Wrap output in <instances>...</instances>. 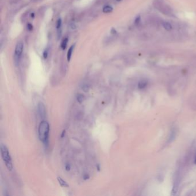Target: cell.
I'll use <instances>...</instances> for the list:
<instances>
[{"label": "cell", "instance_id": "13", "mask_svg": "<svg viewBox=\"0 0 196 196\" xmlns=\"http://www.w3.org/2000/svg\"><path fill=\"white\" fill-rule=\"evenodd\" d=\"M48 55H49V49H45L44 52H43V57L44 59H46L48 56Z\"/></svg>", "mask_w": 196, "mask_h": 196}, {"label": "cell", "instance_id": "5", "mask_svg": "<svg viewBox=\"0 0 196 196\" xmlns=\"http://www.w3.org/2000/svg\"><path fill=\"white\" fill-rule=\"evenodd\" d=\"M74 49V45H73V46H71L70 47V48L68 50V54H67V59H68V61H70V59H71Z\"/></svg>", "mask_w": 196, "mask_h": 196}, {"label": "cell", "instance_id": "12", "mask_svg": "<svg viewBox=\"0 0 196 196\" xmlns=\"http://www.w3.org/2000/svg\"><path fill=\"white\" fill-rule=\"evenodd\" d=\"M82 89L85 92H89V86L88 85H87V84H84V85H83V86L82 87Z\"/></svg>", "mask_w": 196, "mask_h": 196}, {"label": "cell", "instance_id": "18", "mask_svg": "<svg viewBox=\"0 0 196 196\" xmlns=\"http://www.w3.org/2000/svg\"><path fill=\"white\" fill-rule=\"evenodd\" d=\"M65 131L64 130L63 131V132H62V134L61 135V137L62 138H63L64 136H65Z\"/></svg>", "mask_w": 196, "mask_h": 196}, {"label": "cell", "instance_id": "9", "mask_svg": "<svg viewBox=\"0 0 196 196\" xmlns=\"http://www.w3.org/2000/svg\"><path fill=\"white\" fill-rule=\"evenodd\" d=\"M68 38H66V39H64V40H63V42H62V43L61 44L62 49H66V47H67V46H68Z\"/></svg>", "mask_w": 196, "mask_h": 196}, {"label": "cell", "instance_id": "8", "mask_svg": "<svg viewBox=\"0 0 196 196\" xmlns=\"http://www.w3.org/2000/svg\"><path fill=\"white\" fill-rule=\"evenodd\" d=\"M163 27L165 28L166 30L167 31H171L172 30V25L170 24L168 22H164L163 23Z\"/></svg>", "mask_w": 196, "mask_h": 196}, {"label": "cell", "instance_id": "11", "mask_svg": "<svg viewBox=\"0 0 196 196\" xmlns=\"http://www.w3.org/2000/svg\"><path fill=\"white\" fill-rule=\"evenodd\" d=\"M62 26V20L61 18L58 19V20L56 22V28L58 30H60Z\"/></svg>", "mask_w": 196, "mask_h": 196}, {"label": "cell", "instance_id": "20", "mask_svg": "<svg viewBox=\"0 0 196 196\" xmlns=\"http://www.w3.org/2000/svg\"><path fill=\"white\" fill-rule=\"evenodd\" d=\"M31 17H34V14L33 13V14H31Z\"/></svg>", "mask_w": 196, "mask_h": 196}, {"label": "cell", "instance_id": "4", "mask_svg": "<svg viewBox=\"0 0 196 196\" xmlns=\"http://www.w3.org/2000/svg\"><path fill=\"white\" fill-rule=\"evenodd\" d=\"M37 111L40 117L44 119L46 117V107L43 103H39L37 105Z\"/></svg>", "mask_w": 196, "mask_h": 196}, {"label": "cell", "instance_id": "16", "mask_svg": "<svg viewBox=\"0 0 196 196\" xmlns=\"http://www.w3.org/2000/svg\"><path fill=\"white\" fill-rule=\"evenodd\" d=\"M140 21H141V17L140 16H138L137 18H136V20H135V23L138 24Z\"/></svg>", "mask_w": 196, "mask_h": 196}, {"label": "cell", "instance_id": "14", "mask_svg": "<svg viewBox=\"0 0 196 196\" xmlns=\"http://www.w3.org/2000/svg\"><path fill=\"white\" fill-rule=\"evenodd\" d=\"M27 28H28V30L29 31H32L33 30V25L31 24H30V23L28 24H27Z\"/></svg>", "mask_w": 196, "mask_h": 196}, {"label": "cell", "instance_id": "3", "mask_svg": "<svg viewBox=\"0 0 196 196\" xmlns=\"http://www.w3.org/2000/svg\"><path fill=\"white\" fill-rule=\"evenodd\" d=\"M23 48H24V46L23 44L21 42H18L16 46L15 51H14V60L17 63H18V62L20 61V57L22 55L23 51Z\"/></svg>", "mask_w": 196, "mask_h": 196}, {"label": "cell", "instance_id": "1", "mask_svg": "<svg viewBox=\"0 0 196 196\" xmlns=\"http://www.w3.org/2000/svg\"><path fill=\"white\" fill-rule=\"evenodd\" d=\"M49 124L46 121H42L39 126L38 133L39 139L46 146H48L49 144Z\"/></svg>", "mask_w": 196, "mask_h": 196}, {"label": "cell", "instance_id": "6", "mask_svg": "<svg viewBox=\"0 0 196 196\" xmlns=\"http://www.w3.org/2000/svg\"><path fill=\"white\" fill-rule=\"evenodd\" d=\"M57 179H58V181L59 183L62 187H66L67 188L68 186V183L65 181H64L63 179H62L61 177H58Z\"/></svg>", "mask_w": 196, "mask_h": 196}, {"label": "cell", "instance_id": "21", "mask_svg": "<svg viewBox=\"0 0 196 196\" xmlns=\"http://www.w3.org/2000/svg\"><path fill=\"white\" fill-rule=\"evenodd\" d=\"M116 1H118V2H119V1H122V0H116Z\"/></svg>", "mask_w": 196, "mask_h": 196}, {"label": "cell", "instance_id": "2", "mask_svg": "<svg viewBox=\"0 0 196 196\" xmlns=\"http://www.w3.org/2000/svg\"><path fill=\"white\" fill-rule=\"evenodd\" d=\"M1 153L7 169L9 171H12L13 169L12 160L9 150L5 145L1 144Z\"/></svg>", "mask_w": 196, "mask_h": 196}, {"label": "cell", "instance_id": "7", "mask_svg": "<svg viewBox=\"0 0 196 196\" xmlns=\"http://www.w3.org/2000/svg\"><path fill=\"white\" fill-rule=\"evenodd\" d=\"M103 11L105 13H108L111 12L113 11V8L111 6H109V5L105 6L103 9Z\"/></svg>", "mask_w": 196, "mask_h": 196}, {"label": "cell", "instance_id": "17", "mask_svg": "<svg viewBox=\"0 0 196 196\" xmlns=\"http://www.w3.org/2000/svg\"><path fill=\"white\" fill-rule=\"evenodd\" d=\"M89 175H87V174H85V175H84V179L85 180H86V179H89Z\"/></svg>", "mask_w": 196, "mask_h": 196}, {"label": "cell", "instance_id": "10", "mask_svg": "<svg viewBox=\"0 0 196 196\" xmlns=\"http://www.w3.org/2000/svg\"><path fill=\"white\" fill-rule=\"evenodd\" d=\"M84 98V96L82 94H77V101L79 103H80V104L83 102Z\"/></svg>", "mask_w": 196, "mask_h": 196}, {"label": "cell", "instance_id": "15", "mask_svg": "<svg viewBox=\"0 0 196 196\" xmlns=\"http://www.w3.org/2000/svg\"><path fill=\"white\" fill-rule=\"evenodd\" d=\"M70 168H71V167H70V164H68V163L66 164V165H65V169H66V170L67 171H69L70 170Z\"/></svg>", "mask_w": 196, "mask_h": 196}, {"label": "cell", "instance_id": "19", "mask_svg": "<svg viewBox=\"0 0 196 196\" xmlns=\"http://www.w3.org/2000/svg\"><path fill=\"white\" fill-rule=\"evenodd\" d=\"M97 169H98V171H100V165H97Z\"/></svg>", "mask_w": 196, "mask_h": 196}]
</instances>
